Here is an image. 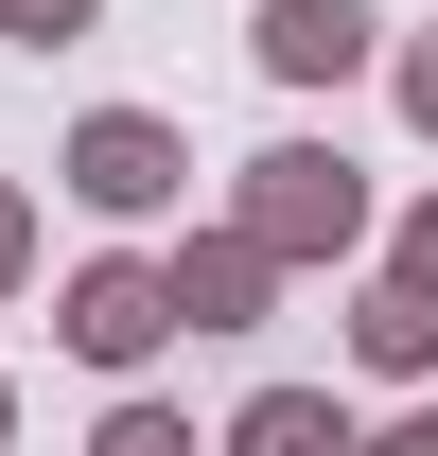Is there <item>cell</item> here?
Instances as JSON below:
<instances>
[{"label": "cell", "instance_id": "obj_1", "mask_svg": "<svg viewBox=\"0 0 438 456\" xmlns=\"http://www.w3.org/2000/svg\"><path fill=\"white\" fill-rule=\"evenodd\" d=\"M351 36H369L351 0H280V18H264V53H280V70H333V53H351Z\"/></svg>", "mask_w": 438, "mask_h": 456}, {"label": "cell", "instance_id": "obj_2", "mask_svg": "<svg viewBox=\"0 0 438 456\" xmlns=\"http://www.w3.org/2000/svg\"><path fill=\"white\" fill-rule=\"evenodd\" d=\"M88 193H106V211H141V193H158V141H141V123H106V141H88Z\"/></svg>", "mask_w": 438, "mask_h": 456}, {"label": "cell", "instance_id": "obj_3", "mask_svg": "<svg viewBox=\"0 0 438 456\" xmlns=\"http://www.w3.org/2000/svg\"><path fill=\"white\" fill-rule=\"evenodd\" d=\"M246 456H351V439H333V403H264V421H246Z\"/></svg>", "mask_w": 438, "mask_h": 456}]
</instances>
